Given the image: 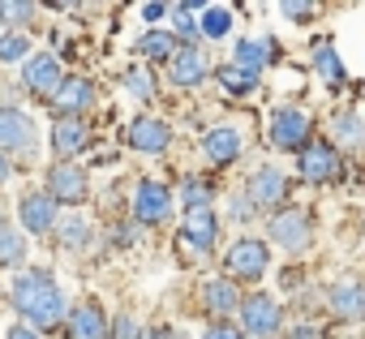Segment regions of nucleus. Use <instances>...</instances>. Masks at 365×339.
<instances>
[{
	"label": "nucleus",
	"instance_id": "obj_1",
	"mask_svg": "<svg viewBox=\"0 0 365 339\" xmlns=\"http://www.w3.org/2000/svg\"><path fill=\"white\" fill-rule=\"evenodd\" d=\"M14 305L35 326H56L65 318V292L56 288V279L48 271H22L14 279Z\"/></svg>",
	"mask_w": 365,
	"mask_h": 339
},
{
	"label": "nucleus",
	"instance_id": "obj_2",
	"mask_svg": "<svg viewBox=\"0 0 365 339\" xmlns=\"http://www.w3.org/2000/svg\"><path fill=\"white\" fill-rule=\"evenodd\" d=\"M267 137L275 150H305L314 142V120L301 112V108H275L271 112V125H267Z\"/></svg>",
	"mask_w": 365,
	"mask_h": 339
},
{
	"label": "nucleus",
	"instance_id": "obj_3",
	"mask_svg": "<svg viewBox=\"0 0 365 339\" xmlns=\"http://www.w3.org/2000/svg\"><path fill=\"white\" fill-rule=\"evenodd\" d=\"M297 167H301V177H305L309 185H335V181L344 177V155H339V146H331L327 137H314V142L301 150Z\"/></svg>",
	"mask_w": 365,
	"mask_h": 339
},
{
	"label": "nucleus",
	"instance_id": "obj_4",
	"mask_svg": "<svg viewBox=\"0 0 365 339\" xmlns=\"http://www.w3.org/2000/svg\"><path fill=\"white\" fill-rule=\"evenodd\" d=\"M271 241H275L279 249H288V254L309 249V241H314V219H309V211H301V207L275 211V215H271Z\"/></svg>",
	"mask_w": 365,
	"mask_h": 339
},
{
	"label": "nucleus",
	"instance_id": "obj_5",
	"mask_svg": "<svg viewBox=\"0 0 365 339\" xmlns=\"http://www.w3.org/2000/svg\"><path fill=\"white\" fill-rule=\"evenodd\" d=\"M224 266H228V279H245V283H254V279L267 275V266H271V249H267V241H258V236H241V241L228 249Z\"/></svg>",
	"mask_w": 365,
	"mask_h": 339
},
{
	"label": "nucleus",
	"instance_id": "obj_6",
	"mask_svg": "<svg viewBox=\"0 0 365 339\" xmlns=\"http://www.w3.org/2000/svg\"><path fill=\"white\" fill-rule=\"evenodd\" d=\"M284 326V305L267 292H254L241 301V330L258 335V339H275V330Z\"/></svg>",
	"mask_w": 365,
	"mask_h": 339
},
{
	"label": "nucleus",
	"instance_id": "obj_7",
	"mask_svg": "<svg viewBox=\"0 0 365 339\" xmlns=\"http://www.w3.org/2000/svg\"><path fill=\"white\" fill-rule=\"evenodd\" d=\"M327 305H331V313L339 318V326L365 322V279H339V283H331Z\"/></svg>",
	"mask_w": 365,
	"mask_h": 339
},
{
	"label": "nucleus",
	"instance_id": "obj_8",
	"mask_svg": "<svg viewBox=\"0 0 365 339\" xmlns=\"http://www.w3.org/2000/svg\"><path fill=\"white\" fill-rule=\"evenodd\" d=\"M48 194L56 198V207H61V202H65V207L86 202V194H91L86 172H82V167H73V163H56L52 172H48Z\"/></svg>",
	"mask_w": 365,
	"mask_h": 339
},
{
	"label": "nucleus",
	"instance_id": "obj_9",
	"mask_svg": "<svg viewBox=\"0 0 365 339\" xmlns=\"http://www.w3.org/2000/svg\"><path fill=\"white\" fill-rule=\"evenodd\" d=\"M125 142H129L133 150H142V155H159V150L172 146V125L159 120V116H138V120L125 129Z\"/></svg>",
	"mask_w": 365,
	"mask_h": 339
},
{
	"label": "nucleus",
	"instance_id": "obj_10",
	"mask_svg": "<svg viewBox=\"0 0 365 339\" xmlns=\"http://www.w3.org/2000/svg\"><path fill=\"white\" fill-rule=\"evenodd\" d=\"M241 150H245V133H241L237 125H215V129L202 137V155H207V163H215V167L237 163Z\"/></svg>",
	"mask_w": 365,
	"mask_h": 339
},
{
	"label": "nucleus",
	"instance_id": "obj_11",
	"mask_svg": "<svg viewBox=\"0 0 365 339\" xmlns=\"http://www.w3.org/2000/svg\"><path fill=\"white\" fill-rule=\"evenodd\" d=\"M133 215H138V224H163L172 215V189L159 181H142L133 194Z\"/></svg>",
	"mask_w": 365,
	"mask_h": 339
},
{
	"label": "nucleus",
	"instance_id": "obj_12",
	"mask_svg": "<svg viewBox=\"0 0 365 339\" xmlns=\"http://www.w3.org/2000/svg\"><path fill=\"white\" fill-rule=\"evenodd\" d=\"M245 194L254 198V207H262V211H271V207H279L284 198H288V177L279 172V167H258V172L250 177V185H245Z\"/></svg>",
	"mask_w": 365,
	"mask_h": 339
},
{
	"label": "nucleus",
	"instance_id": "obj_13",
	"mask_svg": "<svg viewBox=\"0 0 365 339\" xmlns=\"http://www.w3.org/2000/svg\"><path fill=\"white\" fill-rule=\"evenodd\" d=\"M35 146V120L18 108H0V150H31Z\"/></svg>",
	"mask_w": 365,
	"mask_h": 339
},
{
	"label": "nucleus",
	"instance_id": "obj_14",
	"mask_svg": "<svg viewBox=\"0 0 365 339\" xmlns=\"http://www.w3.org/2000/svg\"><path fill=\"white\" fill-rule=\"evenodd\" d=\"M22 78H26V86H31L35 95H56V90L65 86V78H61V61L48 56V52L31 56V61L22 65Z\"/></svg>",
	"mask_w": 365,
	"mask_h": 339
},
{
	"label": "nucleus",
	"instance_id": "obj_15",
	"mask_svg": "<svg viewBox=\"0 0 365 339\" xmlns=\"http://www.w3.org/2000/svg\"><path fill=\"white\" fill-rule=\"evenodd\" d=\"M180 241L194 245L198 254H211L215 241H220V215L215 211H190L185 215V228H180Z\"/></svg>",
	"mask_w": 365,
	"mask_h": 339
},
{
	"label": "nucleus",
	"instance_id": "obj_16",
	"mask_svg": "<svg viewBox=\"0 0 365 339\" xmlns=\"http://www.w3.org/2000/svg\"><path fill=\"white\" fill-rule=\"evenodd\" d=\"M18 215H22V228L26 232H52L56 228V198L52 194H26L22 198V207H18Z\"/></svg>",
	"mask_w": 365,
	"mask_h": 339
},
{
	"label": "nucleus",
	"instance_id": "obj_17",
	"mask_svg": "<svg viewBox=\"0 0 365 339\" xmlns=\"http://www.w3.org/2000/svg\"><path fill=\"white\" fill-rule=\"evenodd\" d=\"M52 146H56V155H61V159L82 155V150L91 146V125H82L78 116L56 120V125H52Z\"/></svg>",
	"mask_w": 365,
	"mask_h": 339
},
{
	"label": "nucleus",
	"instance_id": "obj_18",
	"mask_svg": "<svg viewBox=\"0 0 365 339\" xmlns=\"http://www.w3.org/2000/svg\"><path fill=\"white\" fill-rule=\"evenodd\" d=\"M207 73H211V65H207V56L198 48H180L176 61L168 65V78L176 86H198V82H207Z\"/></svg>",
	"mask_w": 365,
	"mask_h": 339
},
{
	"label": "nucleus",
	"instance_id": "obj_19",
	"mask_svg": "<svg viewBox=\"0 0 365 339\" xmlns=\"http://www.w3.org/2000/svg\"><path fill=\"white\" fill-rule=\"evenodd\" d=\"M241 292H237V283L232 279H211V283H202V305L224 322L228 313H241Z\"/></svg>",
	"mask_w": 365,
	"mask_h": 339
},
{
	"label": "nucleus",
	"instance_id": "obj_20",
	"mask_svg": "<svg viewBox=\"0 0 365 339\" xmlns=\"http://www.w3.org/2000/svg\"><path fill=\"white\" fill-rule=\"evenodd\" d=\"M108 330L112 326H108V318L95 301H86L69 313V339H108Z\"/></svg>",
	"mask_w": 365,
	"mask_h": 339
},
{
	"label": "nucleus",
	"instance_id": "obj_21",
	"mask_svg": "<svg viewBox=\"0 0 365 339\" xmlns=\"http://www.w3.org/2000/svg\"><path fill=\"white\" fill-rule=\"evenodd\" d=\"M271 61H279L275 39H241L237 52H232V65H241V69H250V73H262Z\"/></svg>",
	"mask_w": 365,
	"mask_h": 339
},
{
	"label": "nucleus",
	"instance_id": "obj_22",
	"mask_svg": "<svg viewBox=\"0 0 365 339\" xmlns=\"http://www.w3.org/2000/svg\"><path fill=\"white\" fill-rule=\"evenodd\" d=\"M95 103V86L86 82V78H65V86L52 95V108L61 112V116H78L82 108H91Z\"/></svg>",
	"mask_w": 365,
	"mask_h": 339
},
{
	"label": "nucleus",
	"instance_id": "obj_23",
	"mask_svg": "<svg viewBox=\"0 0 365 339\" xmlns=\"http://www.w3.org/2000/svg\"><path fill=\"white\" fill-rule=\"evenodd\" d=\"M176 52H180V43H176V35L172 31H146L142 39H138V56H146V61H176Z\"/></svg>",
	"mask_w": 365,
	"mask_h": 339
},
{
	"label": "nucleus",
	"instance_id": "obj_24",
	"mask_svg": "<svg viewBox=\"0 0 365 339\" xmlns=\"http://www.w3.org/2000/svg\"><path fill=\"white\" fill-rule=\"evenodd\" d=\"M314 69H318V78H322L331 90H339V86H344V78H348V73H344V61L335 56V48H331L327 39H322V43H318V52H314Z\"/></svg>",
	"mask_w": 365,
	"mask_h": 339
},
{
	"label": "nucleus",
	"instance_id": "obj_25",
	"mask_svg": "<svg viewBox=\"0 0 365 339\" xmlns=\"http://www.w3.org/2000/svg\"><path fill=\"white\" fill-rule=\"evenodd\" d=\"M215 78H220V86H224L228 95H237V99H245V95L258 90V73H250V69H241V65H232V61H228Z\"/></svg>",
	"mask_w": 365,
	"mask_h": 339
},
{
	"label": "nucleus",
	"instance_id": "obj_26",
	"mask_svg": "<svg viewBox=\"0 0 365 339\" xmlns=\"http://www.w3.org/2000/svg\"><path fill=\"white\" fill-rule=\"evenodd\" d=\"M335 137L348 146V150H365V125L356 112H339L335 116Z\"/></svg>",
	"mask_w": 365,
	"mask_h": 339
},
{
	"label": "nucleus",
	"instance_id": "obj_27",
	"mask_svg": "<svg viewBox=\"0 0 365 339\" xmlns=\"http://www.w3.org/2000/svg\"><path fill=\"white\" fill-rule=\"evenodd\" d=\"M26 262V236L18 228L0 232V266H22Z\"/></svg>",
	"mask_w": 365,
	"mask_h": 339
},
{
	"label": "nucleus",
	"instance_id": "obj_28",
	"mask_svg": "<svg viewBox=\"0 0 365 339\" xmlns=\"http://www.w3.org/2000/svg\"><path fill=\"white\" fill-rule=\"evenodd\" d=\"M211 198H215V189L207 181H198V177H190L185 185H180V202H185V211H211Z\"/></svg>",
	"mask_w": 365,
	"mask_h": 339
},
{
	"label": "nucleus",
	"instance_id": "obj_29",
	"mask_svg": "<svg viewBox=\"0 0 365 339\" xmlns=\"http://www.w3.org/2000/svg\"><path fill=\"white\" fill-rule=\"evenodd\" d=\"M228 31H232V14H228L224 5L202 9V35H207V39H224Z\"/></svg>",
	"mask_w": 365,
	"mask_h": 339
},
{
	"label": "nucleus",
	"instance_id": "obj_30",
	"mask_svg": "<svg viewBox=\"0 0 365 339\" xmlns=\"http://www.w3.org/2000/svg\"><path fill=\"white\" fill-rule=\"evenodd\" d=\"M91 241V224L86 219H78V215H69L65 224H61V245H69V249H82Z\"/></svg>",
	"mask_w": 365,
	"mask_h": 339
},
{
	"label": "nucleus",
	"instance_id": "obj_31",
	"mask_svg": "<svg viewBox=\"0 0 365 339\" xmlns=\"http://www.w3.org/2000/svg\"><path fill=\"white\" fill-rule=\"evenodd\" d=\"M22 56H31V39L26 35H5V39H0V61H5V65H18Z\"/></svg>",
	"mask_w": 365,
	"mask_h": 339
},
{
	"label": "nucleus",
	"instance_id": "obj_32",
	"mask_svg": "<svg viewBox=\"0 0 365 339\" xmlns=\"http://www.w3.org/2000/svg\"><path fill=\"white\" fill-rule=\"evenodd\" d=\"M125 90H129L133 99H150V95H155V78H150L146 69H125Z\"/></svg>",
	"mask_w": 365,
	"mask_h": 339
},
{
	"label": "nucleus",
	"instance_id": "obj_33",
	"mask_svg": "<svg viewBox=\"0 0 365 339\" xmlns=\"http://www.w3.org/2000/svg\"><path fill=\"white\" fill-rule=\"evenodd\" d=\"M31 14H35V5L31 0H0V22H31Z\"/></svg>",
	"mask_w": 365,
	"mask_h": 339
},
{
	"label": "nucleus",
	"instance_id": "obj_34",
	"mask_svg": "<svg viewBox=\"0 0 365 339\" xmlns=\"http://www.w3.org/2000/svg\"><path fill=\"white\" fill-rule=\"evenodd\" d=\"M279 14L288 18V22H314L318 18V5H305V0H284V5H279Z\"/></svg>",
	"mask_w": 365,
	"mask_h": 339
},
{
	"label": "nucleus",
	"instance_id": "obj_35",
	"mask_svg": "<svg viewBox=\"0 0 365 339\" xmlns=\"http://www.w3.org/2000/svg\"><path fill=\"white\" fill-rule=\"evenodd\" d=\"M108 339H146V335L138 330V322H133L129 313H120V318L112 322V330H108Z\"/></svg>",
	"mask_w": 365,
	"mask_h": 339
},
{
	"label": "nucleus",
	"instance_id": "obj_36",
	"mask_svg": "<svg viewBox=\"0 0 365 339\" xmlns=\"http://www.w3.org/2000/svg\"><path fill=\"white\" fill-rule=\"evenodd\" d=\"M202 339H245V330H241V326H232V322H215Z\"/></svg>",
	"mask_w": 365,
	"mask_h": 339
},
{
	"label": "nucleus",
	"instance_id": "obj_37",
	"mask_svg": "<svg viewBox=\"0 0 365 339\" xmlns=\"http://www.w3.org/2000/svg\"><path fill=\"white\" fill-rule=\"evenodd\" d=\"M254 211H258V207H254L250 194H237V198H232V215H237V219H250Z\"/></svg>",
	"mask_w": 365,
	"mask_h": 339
},
{
	"label": "nucleus",
	"instance_id": "obj_38",
	"mask_svg": "<svg viewBox=\"0 0 365 339\" xmlns=\"http://www.w3.org/2000/svg\"><path fill=\"white\" fill-rule=\"evenodd\" d=\"M146 339H185L176 326H155V330H146Z\"/></svg>",
	"mask_w": 365,
	"mask_h": 339
},
{
	"label": "nucleus",
	"instance_id": "obj_39",
	"mask_svg": "<svg viewBox=\"0 0 365 339\" xmlns=\"http://www.w3.org/2000/svg\"><path fill=\"white\" fill-rule=\"evenodd\" d=\"M168 14H172L168 5H142V18H146V22H159V18H168Z\"/></svg>",
	"mask_w": 365,
	"mask_h": 339
},
{
	"label": "nucleus",
	"instance_id": "obj_40",
	"mask_svg": "<svg viewBox=\"0 0 365 339\" xmlns=\"http://www.w3.org/2000/svg\"><path fill=\"white\" fill-rule=\"evenodd\" d=\"M292 339H327V335H322L318 326H297V330H292Z\"/></svg>",
	"mask_w": 365,
	"mask_h": 339
},
{
	"label": "nucleus",
	"instance_id": "obj_41",
	"mask_svg": "<svg viewBox=\"0 0 365 339\" xmlns=\"http://www.w3.org/2000/svg\"><path fill=\"white\" fill-rule=\"evenodd\" d=\"M327 339H365L361 330H348V326H335V330H327Z\"/></svg>",
	"mask_w": 365,
	"mask_h": 339
},
{
	"label": "nucleus",
	"instance_id": "obj_42",
	"mask_svg": "<svg viewBox=\"0 0 365 339\" xmlns=\"http://www.w3.org/2000/svg\"><path fill=\"white\" fill-rule=\"evenodd\" d=\"M9 339H39V330H31V326H14Z\"/></svg>",
	"mask_w": 365,
	"mask_h": 339
},
{
	"label": "nucleus",
	"instance_id": "obj_43",
	"mask_svg": "<svg viewBox=\"0 0 365 339\" xmlns=\"http://www.w3.org/2000/svg\"><path fill=\"white\" fill-rule=\"evenodd\" d=\"M5 181H9V159L0 155V185H5Z\"/></svg>",
	"mask_w": 365,
	"mask_h": 339
},
{
	"label": "nucleus",
	"instance_id": "obj_44",
	"mask_svg": "<svg viewBox=\"0 0 365 339\" xmlns=\"http://www.w3.org/2000/svg\"><path fill=\"white\" fill-rule=\"evenodd\" d=\"M0 232H5V215H0Z\"/></svg>",
	"mask_w": 365,
	"mask_h": 339
}]
</instances>
